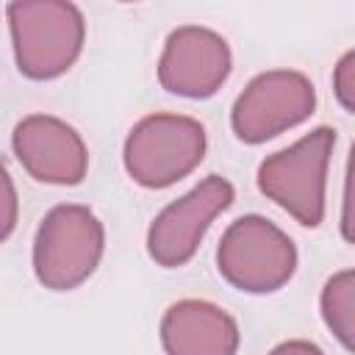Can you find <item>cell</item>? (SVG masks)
Returning a JSON list of instances; mask_svg holds the SVG:
<instances>
[{"instance_id":"1","label":"cell","mask_w":355,"mask_h":355,"mask_svg":"<svg viewBox=\"0 0 355 355\" xmlns=\"http://www.w3.org/2000/svg\"><path fill=\"white\" fill-rule=\"evenodd\" d=\"M333 144L336 130L316 128L258 166V189L305 227H316L324 216V178Z\"/></svg>"},{"instance_id":"2","label":"cell","mask_w":355,"mask_h":355,"mask_svg":"<svg viewBox=\"0 0 355 355\" xmlns=\"http://www.w3.org/2000/svg\"><path fill=\"white\" fill-rule=\"evenodd\" d=\"M105 233L86 205H55L33 241V272L44 288L69 291L100 263Z\"/></svg>"},{"instance_id":"3","label":"cell","mask_w":355,"mask_h":355,"mask_svg":"<svg viewBox=\"0 0 355 355\" xmlns=\"http://www.w3.org/2000/svg\"><path fill=\"white\" fill-rule=\"evenodd\" d=\"M8 22L19 72L33 80L58 78L83 47V17L72 3H11Z\"/></svg>"},{"instance_id":"4","label":"cell","mask_w":355,"mask_h":355,"mask_svg":"<svg viewBox=\"0 0 355 355\" xmlns=\"http://www.w3.org/2000/svg\"><path fill=\"white\" fill-rule=\"evenodd\" d=\"M219 275L250 294H269L288 283L297 269L294 241L263 216H241L236 219L216 252Z\"/></svg>"},{"instance_id":"5","label":"cell","mask_w":355,"mask_h":355,"mask_svg":"<svg viewBox=\"0 0 355 355\" xmlns=\"http://www.w3.org/2000/svg\"><path fill=\"white\" fill-rule=\"evenodd\" d=\"M205 155V128L180 114L144 116L125 141V169L147 189L186 178Z\"/></svg>"},{"instance_id":"6","label":"cell","mask_w":355,"mask_h":355,"mask_svg":"<svg viewBox=\"0 0 355 355\" xmlns=\"http://www.w3.org/2000/svg\"><path fill=\"white\" fill-rule=\"evenodd\" d=\"M316 92L302 72L272 69L250 80L239 94L230 122L241 141L261 144L313 114Z\"/></svg>"},{"instance_id":"7","label":"cell","mask_w":355,"mask_h":355,"mask_svg":"<svg viewBox=\"0 0 355 355\" xmlns=\"http://www.w3.org/2000/svg\"><path fill=\"white\" fill-rule=\"evenodd\" d=\"M233 202L230 180L219 175H208L200 186H194L186 197L169 202L147 233V252L155 263L175 269L191 261L211 222Z\"/></svg>"},{"instance_id":"8","label":"cell","mask_w":355,"mask_h":355,"mask_svg":"<svg viewBox=\"0 0 355 355\" xmlns=\"http://www.w3.org/2000/svg\"><path fill=\"white\" fill-rule=\"evenodd\" d=\"M230 72V50L222 36L208 28L186 25L169 33L158 80L166 92L183 97H211Z\"/></svg>"},{"instance_id":"9","label":"cell","mask_w":355,"mask_h":355,"mask_svg":"<svg viewBox=\"0 0 355 355\" xmlns=\"http://www.w3.org/2000/svg\"><path fill=\"white\" fill-rule=\"evenodd\" d=\"M14 153L42 183L78 186L89 166L86 144L75 128L44 114H33L14 128Z\"/></svg>"},{"instance_id":"10","label":"cell","mask_w":355,"mask_h":355,"mask_svg":"<svg viewBox=\"0 0 355 355\" xmlns=\"http://www.w3.org/2000/svg\"><path fill=\"white\" fill-rule=\"evenodd\" d=\"M166 355H236L239 324L205 300L175 302L161 319Z\"/></svg>"},{"instance_id":"11","label":"cell","mask_w":355,"mask_h":355,"mask_svg":"<svg viewBox=\"0 0 355 355\" xmlns=\"http://www.w3.org/2000/svg\"><path fill=\"white\" fill-rule=\"evenodd\" d=\"M352 308H355V275L347 269L330 277L322 291L324 322L347 349H352V324H355Z\"/></svg>"},{"instance_id":"12","label":"cell","mask_w":355,"mask_h":355,"mask_svg":"<svg viewBox=\"0 0 355 355\" xmlns=\"http://www.w3.org/2000/svg\"><path fill=\"white\" fill-rule=\"evenodd\" d=\"M17 191L11 183V175L6 169V164L0 161V241H6L17 225Z\"/></svg>"},{"instance_id":"13","label":"cell","mask_w":355,"mask_h":355,"mask_svg":"<svg viewBox=\"0 0 355 355\" xmlns=\"http://www.w3.org/2000/svg\"><path fill=\"white\" fill-rule=\"evenodd\" d=\"M352 61H355V55L347 53L336 69V92H338V100L344 103L347 111L352 108Z\"/></svg>"},{"instance_id":"14","label":"cell","mask_w":355,"mask_h":355,"mask_svg":"<svg viewBox=\"0 0 355 355\" xmlns=\"http://www.w3.org/2000/svg\"><path fill=\"white\" fill-rule=\"evenodd\" d=\"M269 355H324V352L311 341H286V344L275 347Z\"/></svg>"}]
</instances>
